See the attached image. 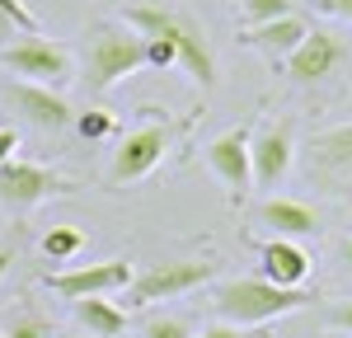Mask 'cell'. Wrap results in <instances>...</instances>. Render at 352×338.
Listing matches in <instances>:
<instances>
[{"label": "cell", "instance_id": "26", "mask_svg": "<svg viewBox=\"0 0 352 338\" xmlns=\"http://www.w3.org/2000/svg\"><path fill=\"white\" fill-rule=\"evenodd\" d=\"M320 14H333V19H348L352 24V0H315Z\"/></svg>", "mask_w": 352, "mask_h": 338}, {"label": "cell", "instance_id": "32", "mask_svg": "<svg viewBox=\"0 0 352 338\" xmlns=\"http://www.w3.org/2000/svg\"><path fill=\"white\" fill-rule=\"evenodd\" d=\"M0 338H5V329H0Z\"/></svg>", "mask_w": 352, "mask_h": 338}, {"label": "cell", "instance_id": "17", "mask_svg": "<svg viewBox=\"0 0 352 338\" xmlns=\"http://www.w3.org/2000/svg\"><path fill=\"white\" fill-rule=\"evenodd\" d=\"M76 306V319L89 338H122L127 334V310L118 306L113 296H85V301H71Z\"/></svg>", "mask_w": 352, "mask_h": 338}, {"label": "cell", "instance_id": "13", "mask_svg": "<svg viewBox=\"0 0 352 338\" xmlns=\"http://www.w3.org/2000/svg\"><path fill=\"white\" fill-rule=\"evenodd\" d=\"M0 94L10 99V109L24 113L38 132H66V127H71V117H76V109L66 104V94H61V89H47V84L10 80Z\"/></svg>", "mask_w": 352, "mask_h": 338}, {"label": "cell", "instance_id": "12", "mask_svg": "<svg viewBox=\"0 0 352 338\" xmlns=\"http://www.w3.org/2000/svg\"><path fill=\"white\" fill-rule=\"evenodd\" d=\"M207 169L221 179V188L230 193V202H244L254 188L249 174V127H230L217 141H207Z\"/></svg>", "mask_w": 352, "mask_h": 338}, {"label": "cell", "instance_id": "14", "mask_svg": "<svg viewBox=\"0 0 352 338\" xmlns=\"http://www.w3.org/2000/svg\"><path fill=\"white\" fill-rule=\"evenodd\" d=\"M310 273H315V258L305 249V240H282L272 235L258 245V278L272 282V286H310Z\"/></svg>", "mask_w": 352, "mask_h": 338}, {"label": "cell", "instance_id": "21", "mask_svg": "<svg viewBox=\"0 0 352 338\" xmlns=\"http://www.w3.org/2000/svg\"><path fill=\"white\" fill-rule=\"evenodd\" d=\"M141 338H192V329L179 315H151V319L141 324Z\"/></svg>", "mask_w": 352, "mask_h": 338}, {"label": "cell", "instance_id": "27", "mask_svg": "<svg viewBox=\"0 0 352 338\" xmlns=\"http://www.w3.org/2000/svg\"><path fill=\"white\" fill-rule=\"evenodd\" d=\"M192 338H244V329H235V324H226V319H217V324H207L202 334H192Z\"/></svg>", "mask_w": 352, "mask_h": 338}, {"label": "cell", "instance_id": "8", "mask_svg": "<svg viewBox=\"0 0 352 338\" xmlns=\"http://www.w3.org/2000/svg\"><path fill=\"white\" fill-rule=\"evenodd\" d=\"M56 193H76V183L66 174H56L47 165H33V160H5L0 165V207L24 216L38 202H47Z\"/></svg>", "mask_w": 352, "mask_h": 338}, {"label": "cell", "instance_id": "19", "mask_svg": "<svg viewBox=\"0 0 352 338\" xmlns=\"http://www.w3.org/2000/svg\"><path fill=\"white\" fill-rule=\"evenodd\" d=\"M235 10H240L244 28H249V24H268L277 14H292L296 5H292V0H235Z\"/></svg>", "mask_w": 352, "mask_h": 338}, {"label": "cell", "instance_id": "31", "mask_svg": "<svg viewBox=\"0 0 352 338\" xmlns=\"http://www.w3.org/2000/svg\"><path fill=\"white\" fill-rule=\"evenodd\" d=\"M343 258H348V268H352V235L343 240Z\"/></svg>", "mask_w": 352, "mask_h": 338}, {"label": "cell", "instance_id": "9", "mask_svg": "<svg viewBox=\"0 0 352 338\" xmlns=\"http://www.w3.org/2000/svg\"><path fill=\"white\" fill-rule=\"evenodd\" d=\"M296 169V137L287 122H258L249 132V174H254V188H282L287 174Z\"/></svg>", "mask_w": 352, "mask_h": 338}, {"label": "cell", "instance_id": "18", "mask_svg": "<svg viewBox=\"0 0 352 338\" xmlns=\"http://www.w3.org/2000/svg\"><path fill=\"white\" fill-rule=\"evenodd\" d=\"M80 249H85V230H76V225H52V230L43 235V254H47L52 263H71Z\"/></svg>", "mask_w": 352, "mask_h": 338}, {"label": "cell", "instance_id": "1", "mask_svg": "<svg viewBox=\"0 0 352 338\" xmlns=\"http://www.w3.org/2000/svg\"><path fill=\"white\" fill-rule=\"evenodd\" d=\"M122 24L136 28L141 38H164V43H174L179 66L197 80V89H212V84H217V52H212L207 33H202V24H197L192 14L169 10V5H127V10H122Z\"/></svg>", "mask_w": 352, "mask_h": 338}, {"label": "cell", "instance_id": "15", "mask_svg": "<svg viewBox=\"0 0 352 338\" xmlns=\"http://www.w3.org/2000/svg\"><path fill=\"white\" fill-rule=\"evenodd\" d=\"M305 33H310V24H305L296 10H292V14H277V19H268V24L240 28V43L258 47V52H268L272 61H282L287 52H296V43L305 38Z\"/></svg>", "mask_w": 352, "mask_h": 338}, {"label": "cell", "instance_id": "24", "mask_svg": "<svg viewBox=\"0 0 352 338\" xmlns=\"http://www.w3.org/2000/svg\"><path fill=\"white\" fill-rule=\"evenodd\" d=\"M0 10H5V14H10L19 28H24V33H38V14L28 10L24 0H0Z\"/></svg>", "mask_w": 352, "mask_h": 338}, {"label": "cell", "instance_id": "10", "mask_svg": "<svg viewBox=\"0 0 352 338\" xmlns=\"http://www.w3.org/2000/svg\"><path fill=\"white\" fill-rule=\"evenodd\" d=\"M132 282V263L127 258H104V263H80V268H61L47 273V291L61 301H85V296H118Z\"/></svg>", "mask_w": 352, "mask_h": 338}, {"label": "cell", "instance_id": "5", "mask_svg": "<svg viewBox=\"0 0 352 338\" xmlns=\"http://www.w3.org/2000/svg\"><path fill=\"white\" fill-rule=\"evenodd\" d=\"M296 160L315 188H324L329 197H348L352 193V122L315 132L305 146H296Z\"/></svg>", "mask_w": 352, "mask_h": 338}, {"label": "cell", "instance_id": "28", "mask_svg": "<svg viewBox=\"0 0 352 338\" xmlns=\"http://www.w3.org/2000/svg\"><path fill=\"white\" fill-rule=\"evenodd\" d=\"M14 150H19V132L14 127H0V165L14 160Z\"/></svg>", "mask_w": 352, "mask_h": 338}, {"label": "cell", "instance_id": "7", "mask_svg": "<svg viewBox=\"0 0 352 338\" xmlns=\"http://www.w3.org/2000/svg\"><path fill=\"white\" fill-rule=\"evenodd\" d=\"M141 127H132L127 137L118 141V150H113V165H109V179L113 183H136V179H146L151 169L164 160V150L174 146V122L160 117V109H141Z\"/></svg>", "mask_w": 352, "mask_h": 338}, {"label": "cell", "instance_id": "25", "mask_svg": "<svg viewBox=\"0 0 352 338\" xmlns=\"http://www.w3.org/2000/svg\"><path fill=\"white\" fill-rule=\"evenodd\" d=\"M329 329H343V334H352V301L329 306Z\"/></svg>", "mask_w": 352, "mask_h": 338}, {"label": "cell", "instance_id": "3", "mask_svg": "<svg viewBox=\"0 0 352 338\" xmlns=\"http://www.w3.org/2000/svg\"><path fill=\"white\" fill-rule=\"evenodd\" d=\"M80 56H85L89 94H109L122 76H132V71L146 66V38L136 28H127L122 19H99V24L85 28Z\"/></svg>", "mask_w": 352, "mask_h": 338}, {"label": "cell", "instance_id": "23", "mask_svg": "<svg viewBox=\"0 0 352 338\" xmlns=\"http://www.w3.org/2000/svg\"><path fill=\"white\" fill-rule=\"evenodd\" d=\"M5 338H52V324L43 315H24L14 319V329H5Z\"/></svg>", "mask_w": 352, "mask_h": 338}, {"label": "cell", "instance_id": "4", "mask_svg": "<svg viewBox=\"0 0 352 338\" xmlns=\"http://www.w3.org/2000/svg\"><path fill=\"white\" fill-rule=\"evenodd\" d=\"M0 66L10 76L28 84H47V89H66L76 80V52L66 43H52L43 33H19L14 43L0 47Z\"/></svg>", "mask_w": 352, "mask_h": 338}, {"label": "cell", "instance_id": "6", "mask_svg": "<svg viewBox=\"0 0 352 338\" xmlns=\"http://www.w3.org/2000/svg\"><path fill=\"white\" fill-rule=\"evenodd\" d=\"M217 278V258H169L151 263L146 273H132L127 282V306H155V301H179L197 286Z\"/></svg>", "mask_w": 352, "mask_h": 338}, {"label": "cell", "instance_id": "22", "mask_svg": "<svg viewBox=\"0 0 352 338\" xmlns=\"http://www.w3.org/2000/svg\"><path fill=\"white\" fill-rule=\"evenodd\" d=\"M146 66H155V71H169V66H179V52H174V43H164V38H146Z\"/></svg>", "mask_w": 352, "mask_h": 338}, {"label": "cell", "instance_id": "2", "mask_svg": "<svg viewBox=\"0 0 352 338\" xmlns=\"http://www.w3.org/2000/svg\"><path fill=\"white\" fill-rule=\"evenodd\" d=\"M212 306H217V319L235 324V329H249V324H268V319H282V315L315 306V291L310 286H272L263 278H235L212 291Z\"/></svg>", "mask_w": 352, "mask_h": 338}, {"label": "cell", "instance_id": "11", "mask_svg": "<svg viewBox=\"0 0 352 338\" xmlns=\"http://www.w3.org/2000/svg\"><path fill=\"white\" fill-rule=\"evenodd\" d=\"M343 61H348L343 38L329 33V28H310V33L296 43V52L282 56V71H287L296 84H315V80H329Z\"/></svg>", "mask_w": 352, "mask_h": 338}, {"label": "cell", "instance_id": "30", "mask_svg": "<svg viewBox=\"0 0 352 338\" xmlns=\"http://www.w3.org/2000/svg\"><path fill=\"white\" fill-rule=\"evenodd\" d=\"M10 263H14V249H0V282H5V273H10Z\"/></svg>", "mask_w": 352, "mask_h": 338}, {"label": "cell", "instance_id": "20", "mask_svg": "<svg viewBox=\"0 0 352 338\" xmlns=\"http://www.w3.org/2000/svg\"><path fill=\"white\" fill-rule=\"evenodd\" d=\"M71 122H76V132H80L85 141H99V137H113V132H118V117H113V113H104V109L76 113Z\"/></svg>", "mask_w": 352, "mask_h": 338}, {"label": "cell", "instance_id": "29", "mask_svg": "<svg viewBox=\"0 0 352 338\" xmlns=\"http://www.w3.org/2000/svg\"><path fill=\"white\" fill-rule=\"evenodd\" d=\"M19 33H24V28H19L14 19H10V14H5V10H0V47H5L10 38H19Z\"/></svg>", "mask_w": 352, "mask_h": 338}, {"label": "cell", "instance_id": "16", "mask_svg": "<svg viewBox=\"0 0 352 338\" xmlns=\"http://www.w3.org/2000/svg\"><path fill=\"white\" fill-rule=\"evenodd\" d=\"M258 221L268 225L272 235H282V240H310V235L320 230L315 207H310V202H296V197H268V202L258 207Z\"/></svg>", "mask_w": 352, "mask_h": 338}]
</instances>
